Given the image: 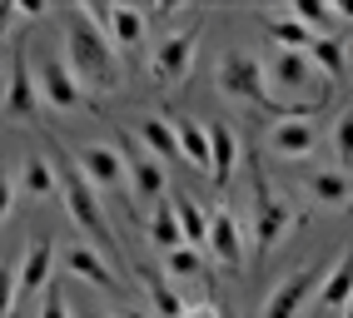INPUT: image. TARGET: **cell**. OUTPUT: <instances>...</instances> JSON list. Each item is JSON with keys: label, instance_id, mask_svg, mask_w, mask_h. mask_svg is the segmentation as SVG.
Segmentation results:
<instances>
[{"label": "cell", "instance_id": "obj_35", "mask_svg": "<svg viewBox=\"0 0 353 318\" xmlns=\"http://www.w3.org/2000/svg\"><path fill=\"white\" fill-rule=\"evenodd\" d=\"M15 15H26V20H30V15H45V6H35V0H26V6H15Z\"/></svg>", "mask_w": 353, "mask_h": 318}, {"label": "cell", "instance_id": "obj_33", "mask_svg": "<svg viewBox=\"0 0 353 318\" xmlns=\"http://www.w3.org/2000/svg\"><path fill=\"white\" fill-rule=\"evenodd\" d=\"M179 318H224V308H214V304H190Z\"/></svg>", "mask_w": 353, "mask_h": 318}, {"label": "cell", "instance_id": "obj_14", "mask_svg": "<svg viewBox=\"0 0 353 318\" xmlns=\"http://www.w3.org/2000/svg\"><path fill=\"white\" fill-rule=\"evenodd\" d=\"M314 145H319V129L309 120H279L269 134V149L279 159H303V154H314Z\"/></svg>", "mask_w": 353, "mask_h": 318}, {"label": "cell", "instance_id": "obj_16", "mask_svg": "<svg viewBox=\"0 0 353 318\" xmlns=\"http://www.w3.org/2000/svg\"><path fill=\"white\" fill-rule=\"evenodd\" d=\"M234 159H239L234 134L224 125H209V174H214V184H229L234 179Z\"/></svg>", "mask_w": 353, "mask_h": 318}, {"label": "cell", "instance_id": "obj_27", "mask_svg": "<svg viewBox=\"0 0 353 318\" xmlns=\"http://www.w3.org/2000/svg\"><path fill=\"white\" fill-rule=\"evenodd\" d=\"M170 274L174 279H209V264H204V254H194V248H174L170 254Z\"/></svg>", "mask_w": 353, "mask_h": 318}, {"label": "cell", "instance_id": "obj_26", "mask_svg": "<svg viewBox=\"0 0 353 318\" xmlns=\"http://www.w3.org/2000/svg\"><path fill=\"white\" fill-rule=\"evenodd\" d=\"M269 30L279 40V50H309L314 45V30H303L294 15H269Z\"/></svg>", "mask_w": 353, "mask_h": 318}, {"label": "cell", "instance_id": "obj_21", "mask_svg": "<svg viewBox=\"0 0 353 318\" xmlns=\"http://www.w3.org/2000/svg\"><path fill=\"white\" fill-rule=\"evenodd\" d=\"M174 140H179V159H190L194 169H209V129L199 120H179Z\"/></svg>", "mask_w": 353, "mask_h": 318}, {"label": "cell", "instance_id": "obj_34", "mask_svg": "<svg viewBox=\"0 0 353 318\" xmlns=\"http://www.w3.org/2000/svg\"><path fill=\"white\" fill-rule=\"evenodd\" d=\"M10 20H15V6H10V0H0V40H6V30H10Z\"/></svg>", "mask_w": 353, "mask_h": 318}, {"label": "cell", "instance_id": "obj_9", "mask_svg": "<svg viewBox=\"0 0 353 318\" xmlns=\"http://www.w3.org/2000/svg\"><path fill=\"white\" fill-rule=\"evenodd\" d=\"M319 279H323L319 268H299V274H289L284 284L269 293V304H264L259 318H299V308L309 304V293L319 288Z\"/></svg>", "mask_w": 353, "mask_h": 318}, {"label": "cell", "instance_id": "obj_24", "mask_svg": "<svg viewBox=\"0 0 353 318\" xmlns=\"http://www.w3.org/2000/svg\"><path fill=\"white\" fill-rule=\"evenodd\" d=\"M150 239L164 248V254L184 248V234H179V219H174V204H170V199H159V209L150 214Z\"/></svg>", "mask_w": 353, "mask_h": 318}, {"label": "cell", "instance_id": "obj_37", "mask_svg": "<svg viewBox=\"0 0 353 318\" xmlns=\"http://www.w3.org/2000/svg\"><path fill=\"white\" fill-rule=\"evenodd\" d=\"M120 318H150V313H139V308H130V313H120Z\"/></svg>", "mask_w": 353, "mask_h": 318}, {"label": "cell", "instance_id": "obj_8", "mask_svg": "<svg viewBox=\"0 0 353 318\" xmlns=\"http://www.w3.org/2000/svg\"><path fill=\"white\" fill-rule=\"evenodd\" d=\"M85 15L105 30L110 45H125V50H134V45L145 40V10H134V6H85Z\"/></svg>", "mask_w": 353, "mask_h": 318}, {"label": "cell", "instance_id": "obj_20", "mask_svg": "<svg viewBox=\"0 0 353 318\" xmlns=\"http://www.w3.org/2000/svg\"><path fill=\"white\" fill-rule=\"evenodd\" d=\"M70 274L75 279H85V284H95V288H105V293H114V274H110V264L95 254V248H70Z\"/></svg>", "mask_w": 353, "mask_h": 318}, {"label": "cell", "instance_id": "obj_32", "mask_svg": "<svg viewBox=\"0 0 353 318\" xmlns=\"http://www.w3.org/2000/svg\"><path fill=\"white\" fill-rule=\"evenodd\" d=\"M10 204H15V179H10L6 169H0V219L10 214Z\"/></svg>", "mask_w": 353, "mask_h": 318}, {"label": "cell", "instance_id": "obj_38", "mask_svg": "<svg viewBox=\"0 0 353 318\" xmlns=\"http://www.w3.org/2000/svg\"><path fill=\"white\" fill-rule=\"evenodd\" d=\"M80 318H110V313H95V308H90V313H80Z\"/></svg>", "mask_w": 353, "mask_h": 318}, {"label": "cell", "instance_id": "obj_36", "mask_svg": "<svg viewBox=\"0 0 353 318\" xmlns=\"http://www.w3.org/2000/svg\"><path fill=\"white\" fill-rule=\"evenodd\" d=\"M334 15H339V20H353V0H339V6H334Z\"/></svg>", "mask_w": 353, "mask_h": 318}, {"label": "cell", "instance_id": "obj_17", "mask_svg": "<svg viewBox=\"0 0 353 318\" xmlns=\"http://www.w3.org/2000/svg\"><path fill=\"white\" fill-rule=\"evenodd\" d=\"M15 184L26 189L30 199H50V194H60V179H55V169H50V159H40V154L20 159V179H15Z\"/></svg>", "mask_w": 353, "mask_h": 318}, {"label": "cell", "instance_id": "obj_10", "mask_svg": "<svg viewBox=\"0 0 353 318\" xmlns=\"http://www.w3.org/2000/svg\"><path fill=\"white\" fill-rule=\"evenodd\" d=\"M6 115H15V120H30V115H40V89H35V75H30V65H26V45H15V55H10V89H6Z\"/></svg>", "mask_w": 353, "mask_h": 318}, {"label": "cell", "instance_id": "obj_5", "mask_svg": "<svg viewBox=\"0 0 353 318\" xmlns=\"http://www.w3.org/2000/svg\"><path fill=\"white\" fill-rule=\"evenodd\" d=\"M35 89H40V100L50 105V109H90V100L80 95V85H75V75H70V65L60 55H45L40 60Z\"/></svg>", "mask_w": 353, "mask_h": 318}, {"label": "cell", "instance_id": "obj_11", "mask_svg": "<svg viewBox=\"0 0 353 318\" xmlns=\"http://www.w3.org/2000/svg\"><path fill=\"white\" fill-rule=\"evenodd\" d=\"M209 254H214L224 268H239L244 264V234H239V219H234L229 209H214L209 214Z\"/></svg>", "mask_w": 353, "mask_h": 318}, {"label": "cell", "instance_id": "obj_19", "mask_svg": "<svg viewBox=\"0 0 353 318\" xmlns=\"http://www.w3.org/2000/svg\"><path fill=\"white\" fill-rule=\"evenodd\" d=\"M348 299H353V248L334 264V274H323V284H319V304L343 308Z\"/></svg>", "mask_w": 353, "mask_h": 318}, {"label": "cell", "instance_id": "obj_4", "mask_svg": "<svg viewBox=\"0 0 353 318\" xmlns=\"http://www.w3.org/2000/svg\"><path fill=\"white\" fill-rule=\"evenodd\" d=\"M249 179H254V244H259V254H269V248L294 229V214H289V204L269 189V174H264L259 159H249Z\"/></svg>", "mask_w": 353, "mask_h": 318}, {"label": "cell", "instance_id": "obj_18", "mask_svg": "<svg viewBox=\"0 0 353 318\" xmlns=\"http://www.w3.org/2000/svg\"><path fill=\"white\" fill-rule=\"evenodd\" d=\"M309 194L319 204H328V209H348V199H353V184H348V174L343 169H319L309 179Z\"/></svg>", "mask_w": 353, "mask_h": 318}, {"label": "cell", "instance_id": "obj_39", "mask_svg": "<svg viewBox=\"0 0 353 318\" xmlns=\"http://www.w3.org/2000/svg\"><path fill=\"white\" fill-rule=\"evenodd\" d=\"M343 318H353V299H348V304H343Z\"/></svg>", "mask_w": 353, "mask_h": 318}, {"label": "cell", "instance_id": "obj_12", "mask_svg": "<svg viewBox=\"0 0 353 318\" xmlns=\"http://www.w3.org/2000/svg\"><path fill=\"white\" fill-rule=\"evenodd\" d=\"M130 189H134V209L139 204H159L170 179H164V165L154 154H130Z\"/></svg>", "mask_w": 353, "mask_h": 318}, {"label": "cell", "instance_id": "obj_6", "mask_svg": "<svg viewBox=\"0 0 353 318\" xmlns=\"http://www.w3.org/2000/svg\"><path fill=\"white\" fill-rule=\"evenodd\" d=\"M80 174L90 179V189H100V194H120L130 184V169L120 165V149H110V145H90L80 149Z\"/></svg>", "mask_w": 353, "mask_h": 318}, {"label": "cell", "instance_id": "obj_22", "mask_svg": "<svg viewBox=\"0 0 353 318\" xmlns=\"http://www.w3.org/2000/svg\"><path fill=\"white\" fill-rule=\"evenodd\" d=\"M139 288H145V299H150V308H154L159 318H179V313H184V304L174 299V288L164 284L154 268H139Z\"/></svg>", "mask_w": 353, "mask_h": 318}, {"label": "cell", "instance_id": "obj_2", "mask_svg": "<svg viewBox=\"0 0 353 318\" xmlns=\"http://www.w3.org/2000/svg\"><path fill=\"white\" fill-rule=\"evenodd\" d=\"M50 159H55V179H60V199H65L70 219H75L80 229L95 239V254L105 259L110 248H114V239H110V224H105V209H100L95 189H90V179L80 174V165H75V159H70L60 145H50Z\"/></svg>", "mask_w": 353, "mask_h": 318}, {"label": "cell", "instance_id": "obj_7", "mask_svg": "<svg viewBox=\"0 0 353 318\" xmlns=\"http://www.w3.org/2000/svg\"><path fill=\"white\" fill-rule=\"evenodd\" d=\"M190 60H194V30H170L150 55V75L159 85H179L184 70H190Z\"/></svg>", "mask_w": 353, "mask_h": 318}, {"label": "cell", "instance_id": "obj_13", "mask_svg": "<svg viewBox=\"0 0 353 318\" xmlns=\"http://www.w3.org/2000/svg\"><path fill=\"white\" fill-rule=\"evenodd\" d=\"M50 264H55V244H50V239L30 244L26 264L15 268V288H20V299H40V288L50 284Z\"/></svg>", "mask_w": 353, "mask_h": 318}, {"label": "cell", "instance_id": "obj_15", "mask_svg": "<svg viewBox=\"0 0 353 318\" xmlns=\"http://www.w3.org/2000/svg\"><path fill=\"white\" fill-rule=\"evenodd\" d=\"M174 219H179V234H184V248H194V254H204V244H209V219L199 214V204L190 194H174Z\"/></svg>", "mask_w": 353, "mask_h": 318}, {"label": "cell", "instance_id": "obj_25", "mask_svg": "<svg viewBox=\"0 0 353 318\" xmlns=\"http://www.w3.org/2000/svg\"><path fill=\"white\" fill-rule=\"evenodd\" d=\"M309 60L323 70V80H339L343 75V45H339V35H314Z\"/></svg>", "mask_w": 353, "mask_h": 318}, {"label": "cell", "instance_id": "obj_29", "mask_svg": "<svg viewBox=\"0 0 353 318\" xmlns=\"http://www.w3.org/2000/svg\"><path fill=\"white\" fill-rule=\"evenodd\" d=\"M334 149H339V169L348 174L353 169V109L339 120V129H334Z\"/></svg>", "mask_w": 353, "mask_h": 318}, {"label": "cell", "instance_id": "obj_23", "mask_svg": "<svg viewBox=\"0 0 353 318\" xmlns=\"http://www.w3.org/2000/svg\"><path fill=\"white\" fill-rule=\"evenodd\" d=\"M139 140H145V154L154 159H179V140H174V125H164V120H139Z\"/></svg>", "mask_w": 353, "mask_h": 318}, {"label": "cell", "instance_id": "obj_31", "mask_svg": "<svg viewBox=\"0 0 353 318\" xmlns=\"http://www.w3.org/2000/svg\"><path fill=\"white\" fill-rule=\"evenodd\" d=\"M15 299H20V288H15V268H6V264H0V318H10Z\"/></svg>", "mask_w": 353, "mask_h": 318}, {"label": "cell", "instance_id": "obj_30", "mask_svg": "<svg viewBox=\"0 0 353 318\" xmlns=\"http://www.w3.org/2000/svg\"><path fill=\"white\" fill-rule=\"evenodd\" d=\"M40 318H70V308H65V293H60V284H55V279L40 288Z\"/></svg>", "mask_w": 353, "mask_h": 318}, {"label": "cell", "instance_id": "obj_28", "mask_svg": "<svg viewBox=\"0 0 353 318\" xmlns=\"http://www.w3.org/2000/svg\"><path fill=\"white\" fill-rule=\"evenodd\" d=\"M294 20H299L303 30L319 25V35H328V25H334V10H328L323 0H299V6H294Z\"/></svg>", "mask_w": 353, "mask_h": 318}, {"label": "cell", "instance_id": "obj_3", "mask_svg": "<svg viewBox=\"0 0 353 318\" xmlns=\"http://www.w3.org/2000/svg\"><path fill=\"white\" fill-rule=\"evenodd\" d=\"M214 80H219V89H224L229 100L264 105V109H274L279 120H303V115H289L284 105H274L269 85H264V65H259L254 55H244V50H224V55H219V65H214Z\"/></svg>", "mask_w": 353, "mask_h": 318}, {"label": "cell", "instance_id": "obj_1", "mask_svg": "<svg viewBox=\"0 0 353 318\" xmlns=\"http://www.w3.org/2000/svg\"><path fill=\"white\" fill-rule=\"evenodd\" d=\"M65 65H70V75H75V85H80L85 100H90V89L105 95V89L120 85V60H114V45L105 40V30L95 25V20L85 15V6L65 15Z\"/></svg>", "mask_w": 353, "mask_h": 318}]
</instances>
